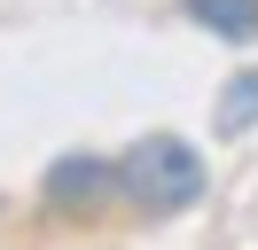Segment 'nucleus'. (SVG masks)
<instances>
[{"label": "nucleus", "mask_w": 258, "mask_h": 250, "mask_svg": "<svg viewBox=\"0 0 258 250\" xmlns=\"http://www.w3.org/2000/svg\"><path fill=\"white\" fill-rule=\"evenodd\" d=\"M117 196L133 211H149V219L188 211V203H204V156L188 141H172V133H149V141H133L117 156Z\"/></svg>", "instance_id": "obj_1"}, {"label": "nucleus", "mask_w": 258, "mask_h": 250, "mask_svg": "<svg viewBox=\"0 0 258 250\" xmlns=\"http://www.w3.org/2000/svg\"><path fill=\"white\" fill-rule=\"evenodd\" d=\"M110 196H117V164L110 156L71 149V156H55V164L39 172V203H47V211H102Z\"/></svg>", "instance_id": "obj_2"}, {"label": "nucleus", "mask_w": 258, "mask_h": 250, "mask_svg": "<svg viewBox=\"0 0 258 250\" xmlns=\"http://www.w3.org/2000/svg\"><path fill=\"white\" fill-rule=\"evenodd\" d=\"M180 16L196 31H211V39H227V47L258 39V0H180Z\"/></svg>", "instance_id": "obj_3"}, {"label": "nucleus", "mask_w": 258, "mask_h": 250, "mask_svg": "<svg viewBox=\"0 0 258 250\" xmlns=\"http://www.w3.org/2000/svg\"><path fill=\"white\" fill-rule=\"evenodd\" d=\"M211 125H219L227 141H235V133H250V125H258V71L227 78V94H219V109H211Z\"/></svg>", "instance_id": "obj_4"}]
</instances>
